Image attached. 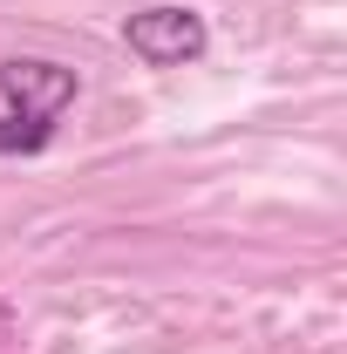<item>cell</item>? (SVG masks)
I'll list each match as a JSON object with an SVG mask.
<instances>
[{
    "instance_id": "6da1fadb",
    "label": "cell",
    "mask_w": 347,
    "mask_h": 354,
    "mask_svg": "<svg viewBox=\"0 0 347 354\" xmlns=\"http://www.w3.org/2000/svg\"><path fill=\"white\" fill-rule=\"evenodd\" d=\"M75 68L62 62H41V55H14L0 62V95H7V116H0V157H35L48 150L55 123L68 116L75 102Z\"/></svg>"
},
{
    "instance_id": "7a4b0ae2",
    "label": "cell",
    "mask_w": 347,
    "mask_h": 354,
    "mask_svg": "<svg viewBox=\"0 0 347 354\" xmlns=\"http://www.w3.org/2000/svg\"><path fill=\"white\" fill-rule=\"evenodd\" d=\"M123 41H130V55L150 62V68H184V62L205 55L212 28H205L198 7H143V14L123 21Z\"/></svg>"
}]
</instances>
